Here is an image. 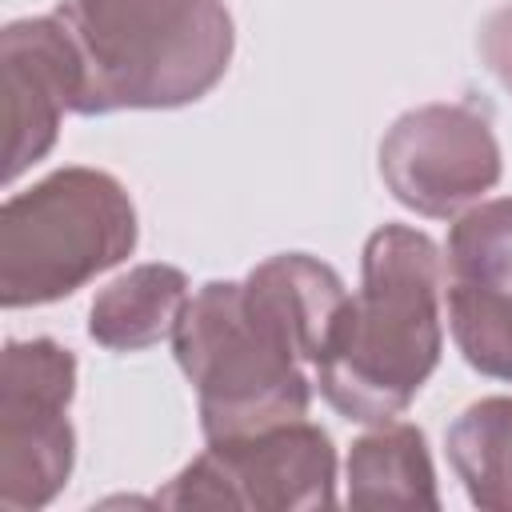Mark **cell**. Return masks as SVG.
I'll return each instance as SVG.
<instances>
[{
  "mask_svg": "<svg viewBox=\"0 0 512 512\" xmlns=\"http://www.w3.org/2000/svg\"><path fill=\"white\" fill-rule=\"evenodd\" d=\"M136 236V204L112 172L56 168L0 208V304L64 300L128 260Z\"/></svg>",
  "mask_w": 512,
  "mask_h": 512,
  "instance_id": "cell-4",
  "label": "cell"
},
{
  "mask_svg": "<svg viewBox=\"0 0 512 512\" xmlns=\"http://www.w3.org/2000/svg\"><path fill=\"white\" fill-rule=\"evenodd\" d=\"M444 256L428 232L384 224L364 240L360 288L344 300L324 356L320 396L356 424L400 416L440 364Z\"/></svg>",
  "mask_w": 512,
  "mask_h": 512,
  "instance_id": "cell-2",
  "label": "cell"
},
{
  "mask_svg": "<svg viewBox=\"0 0 512 512\" xmlns=\"http://www.w3.org/2000/svg\"><path fill=\"white\" fill-rule=\"evenodd\" d=\"M56 12L84 60L80 116L184 108L224 80L236 44L224 0H64Z\"/></svg>",
  "mask_w": 512,
  "mask_h": 512,
  "instance_id": "cell-3",
  "label": "cell"
},
{
  "mask_svg": "<svg viewBox=\"0 0 512 512\" xmlns=\"http://www.w3.org/2000/svg\"><path fill=\"white\" fill-rule=\"evenodd\" d=\"M0 68H4V104H8V164L4 180L12 184L24 168L44 160L60 136L64 112L80 116L84 100V60L80 48L52 8L48 16L12 20L0 32Z\"/></svg>",
  "mask_w": 512,
  "mask_h": 512,
  "instance_id": "cell-8",
  "label": "cell"
},
{
  "mask_svg": "<svg viewBox=\"0 0 512 512\" xmlns=\"http://www.w3.org/2000/svg\"><path fill=\"white\" fill-rule=\"evenodd\" d=\"M500 144L476 104H420L380 140L388 192L428 220H448L500 180Z\"/></svg>",
  "mask_w": 512,
  "mask_h": 512,
  "instance_id": "cell-7",
  "label": "cell"
},
{
  "mask_svg": "<svg viewBox=\"0 0 512 512\" xmlns=\"http://www.w3.org/2000/svg\"><path fill=\"white\" fill-rule=\"evenodd\" d=\"M344 300L340 272L308 252H280L244 280L200 284L172 328V352L196 388L204 440L304 420V364L324 356Z\"/></svg>",
  "mask_w": 512,
  "mask_h": 512,
  "instance_id": "cell-1",
  "label": "cell"
},
{
  "mask_svg": "<svg viewBox=\"0 0 512 512\" xmlns=\"http://www.w3.org/2000/svg\"><path fill=\"white\" fill-rule=\"evenodd\" d=\"M188 304V276L176 264H136L96 292L88 336L108 352H144L172 336Z\"/></svg>",
  "mask_w": 512,
  "mask_h": 512,
  "instance_id": "cell-10",
  "label": "cell"
},
{
  "mask_svg": "<svg viewBox=\"0 0 512 512\" xmlns=\"http://www.w3.org/2000/svg\"><path fill=\"white\" fill-rule=\"evenodd\" d=\"M444 276L512 304V196L484 200L456 216L444 244Z\"/></svg>",
  "mask_w": 512,
  "mask_h": 512,
  "instance_id": "cell-12",
  "label": "cell"
},
{
  "mask_svg": "<svg viewBox=\"0 0 512 512\" xmlns=\"http://www.w3.org/2000/svg\"><path fill=\"white\" fill-rule=\"evenodd\" d=\"M76 356L52 336L8 340L0 356V504L32 512L52 504L76 464Z\"/></svg>",
  "mask_w": 512,
  "mask_h": 512,
  "instance_id": "cell-5",
  "label": "cell"
},
{
  "mask_svg": "<svg viewBox=\"0 0 512 512\" xmlns=\"http://www.w3.org/2000/svg\"><path fill=\"white\" fill-rule=\"evenodd\" d=\"M476 48H480L484 68L512 96V4H504V8H496V12L484 16L480 36H476Z\"/></svg>",
  "mask_w": 512,
  "mask_h": 512,
  "instance_id": "cell-14",
  "label": "cell"
},
{
  "mask_svg": "<svg viewBox=\"0 0 512 512\" xmlns=\"http://www.w3.org/2000/svg\"><path fill=\"white\" fill-rule=\"evenodd\" d=\"M444 448L476 508L512 512V396H484L468 404L452 420Z\"/></svg>",
  "mask_w": 512,
  "mask_h": 512,
  "instance_id": "cell-11",
  "label": "cell"
},
{
  "mask_svg": "<svg viewBox=\"0 0 512 512\" xmlns=\"http://www.w3.org/2000/svg\"><path fill=\"white\" fill-rule=\"evenodd\" d=\"M444 308H448L452 340L468 360V368L512 384V304L484 288L448 280Z\"/></svg>",
  "mask_w": 512,
  "mask_h": 512,
  "instance_id": "cell-13",
  "label": "cell"
},
{
  "mask_svg": "<svg viewBox=\"0 0 512 512\" xmlns=\"http://www.w3.org/2000/svg\"><path fill=\"white\" fill-rule=\"evenodd\" d=\"M164 508H272L308 512L336 504V448L312 420L208 440V448L156 492Z\"/></svg>",
  "mask_w": 512,
  "mask_h": 512,
  "instance_id": "cell-6",
  "label": "cell"
},
{
  "mask_svg": "<svg viewBox=\"0 0 512 512\" xmlns=\"http://www.w3.org/2000/svg\"><path fill=\"white\" fill-rule=\"evenodd\" d=\"M348 504L356 508H440L428 440L408 420H384L348 448Z\"/></svg>",
  "mask_w": 512,
  "mask_h": 512,
  "instance_id": "cell-9",
  "label": "cell"
}]
</instances>
